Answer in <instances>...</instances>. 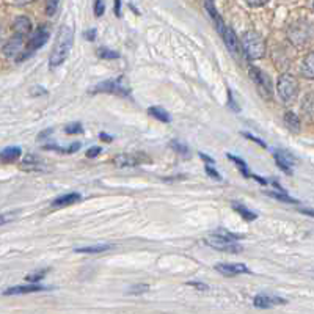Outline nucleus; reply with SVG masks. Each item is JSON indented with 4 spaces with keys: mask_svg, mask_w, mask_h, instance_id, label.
I'll list each match as a JSON object with an SVG mask.
<instances>
[{
    "mask_svg": "<svg viewBox=\"0 0 314 314\" xmlns=\"http://www.w3.org/2000/svg\"><path fill=\"white\" fill-rule=\"evenodd\" d=\"M72 41H74V30L69 25H63L60 29L58 35H57V39L54 43V49L50 52V57H49V63L52 68L55 66H60V64L66 60L68 54L71 52V47H72Z\"/></svg>",
    "mask_w": 314,
    "mask_h": 314,
    "instance_id": "obj_1",
    "label": "nucleus"
},
{
    "mask_svg": "<svg viewBox=\"0 0 314 314\" xmlns=\"http://www.w3.org/2000/svg\"><path fill=\"white\" fill-rule=\"evenodd\" d=\"M241 46L244 49V54L247 55L248 60H259L264 57L266 52V43L264 38L256 32H245L242 35Z\"/></svg>",
    "mask_w": 314,
    "mask_h": 314,
    "instance_id": "obj_2",
    "label": "nucleus"
},
{
    "mask_svg": "<svg viewBox=\"0 0 314 314\" xmlns=\"http://www.w3.org/2000/svg\"><path fill=\"white\" fill-rule=\"evenodd\" d=\"M277 91L278 96L284 104H292L297 99L298 95V82L295 81V77H292L291 74H283L278 78L277 84Z\"/></svg>",
    "mask_w": 314,
    "mask_h": 314,
    "instance_id": "obj_3",
    "label": "nucleus"
},
{
    "mask_svg": "<svg viewBox=\"0 0 314 314\" xmlns=\"http://www.w3.org/2000/svg\"><path fill=\"white\" fill-rule=\"evenodd\" d=\"M204 244L214 248V250H218V252H228V253H241L242 252V245L236 244L234 239L223 238V236L215 234V232L207 236V238L204 239Z\"/></svg>",
    "mask_w": 314,
    "mask_h": 314,
    "instance_id": "obj_4",
    "label": "nucleus"
},
{
    "mask_svg": "<svg viewBox=\"0 0 314 314\" xmlns=\"http://www.w3.org/2000/svg\"><path fill=\"white\" fill-rule=\"evenodd\" d=\"M93 93H110V95H118V96H129L130 87L126 84V78L121 75L118 78H113V81H107V82L96 85Z\"/></svg>",
    "mask_w": 314,
    "mask_h": 314,
    "instance_id": "obj_5",
    "label": "nucleus"
},
{
    "mask_svg": "<svg viewBox=\"0 0 314 314\" xmlns=\"http://www.w3.org/2000/svg\"><path fill=\"white\" fill-rule=\"evenodd\" d=\"M49 30H47V27L46 25H41V27H39L35 33H33V36L29 39V43H27V46H25V50H24V54H22V57L19 58V60H24V58H27L30 54H33L35 50H38V49H41L46 43H47V39H49Z\"/></svg>",
    "mask_w": 314,
    "mask_h": 314,
    "instance_id": "obj_6",
    "label": "nucleus"
},
{
    "mask_svg": "<svg viewBox=\"0 0 314 314\" xmlns=\"http://www.w3.org/2000/svg\"><path fill=\"white\" fill-rule=\"evenodd\" d=\"M250 77H252V81L256 84L259 93L263 95L266 99H270L272 98V84H270L269 75L264 71H261L259 68H250Z\"/></svg>",
    "mask_w": 314,
    "mask_h": 314,
    "instance_id": "obj_7",
    "label": "nucleus"
},
{
    "mask_svg": "<svg viewBox=\"0 0 314 314\" xmlns=\"http://www.w3.org/2000/svg\"><path fill=\"white\" fill-rule=\"evenodd\" d=\"M215 270L220 272L221 275H225V277H236V275L250 272L245 264H239V263H220L215 266Z\"/></svg>",
    "mask_w": 314,
    "mask_h": 314,
    "instance_id": "obj_8",
    "label": "nucleus"
},
{
    "mask_svg": "<svg viewBox=\"0 0 314 314\" xmlns=\"http://www.w3.org/2000/svg\"><path fill=\"white\" fill-rule=\"evenodd\" d=\"M24 35H18L15 33L10 41L4 46V54L10 58L19 55V52H22V47H24Z\"/></svg>",
    "mask_w": 314,
    "mask_h": 314,
    "instance_id": "obj_9",
    "label": "nucleus"
},
{
    "mask_svg": "<svg viewBox=\"0 0 314 314\" xmlns=\"http://www.w3.org/2000/svg\"><path fill=\"white\" fill-rule=\"evenodd\" d=\"M273 157H275V161H277V165L283 170L284 173H287V175L292 173V167H294L295 159H294V157L289 152H286V151H275L273 152Z\"/></svg>",
    "mask_w": 314,
    "mask_h": 314,
    "instance_id": "obj_10",
    "label": "nucleus"
},
{
    "mask_svg": "<svg viewBox=\"0 0 314 314\" xmlns=\"http://www.w3.org/2000/svg\"><path fill=\"white\" fill-rule=\"evenodd\" d=\"M220 36L223 38V41H225V44L229 49L231 54L238 55L239 52H241V41L238 39V36H236V33L232 32V29H229L228 25H226V29L223 30V33H221Z\"/></svg>",
    "mask_w": 314,
    "mask_h": 314,
    "instance_id": "obj_11",
    "label": "nucleus"
},
{
    "mask_svg": "<svg viewBox=\"0 0 314 314\" xmlns=\"http://www.w3.org/2000/svg\"><path fill=\"white\" fill-rule=\"evenodd\" d=\"M255 306L258 308H270L273 305H284L286 300L284 298H280V297H273V295H266V294H261V295H256L255 300H253Z\"/></svg>",
    "mask_w": 314,
    "mask_h": 314,
    "instance_id": "obj_12",
    "label": "nucleus"
},
{
    "mask_svg": "<svg viewBox=\"0 0 314 314\" xmlns=\"http://www.w3.org/2000/svg\"><path fill=\"white\" fill-rule=\"evenodd\" d=\"M204 7H206V10H207V13H209V16L212 18V21H214V24H215V29H217L218 33L221 35V33H223V30L226 29V24L223 22V19H221V16L218 15V11L215 10V7H214V4H212V0H206Z\"/></svg>",
    "mask_w": 314,
    "mask_h": 314,
    "instance_id": "obj_13",
    "label": "nucleus"
},
{
    "mask_svg": "<svg viewBox=\"0 0 314 314\" xmlns=\"http://www.w3.org/2000/svg\"><path fill=\"white\" fill-rule=\"evenodd\" d=\"M47 287L39 286V284H29V286H15L7 289L4 294L5 295H18V294H32V292H39V291H46Z\"/></svg>",
    "mask_w": 314,
    "mask_h": 314,
    "instance_id": "obj_14",
    "label": "nucleus"
},
{
    "mask_svg": "<svg viewBox=\"0 0 314 314\" xmlns=\"http://www.w3.org/2000/svg\"><path fill=\"white\" fill-rule=\"evenodd\" d=\"M22 151L19 146H8L5 148L2 152H0V162H4V164H13V162H16L19 157H21Z\"/></svg>",
    "mask_w": 314,
    "mask_h": 314,
    "instance_id": "obj_15",
    "label": "nucleus"
},
{
    "mask_svg": "<svg viewBox=\"0 0 314 314\" xmlns=\"http://www.w3.org/2000/svg\"><path fill=\"white\" fill-rule=\"evenodd\" d=\"M13 29H15V33L27 36V35L32 32V22H30L29 18L19 16V18L15 19V24H13Z\"/></svg>",
    "mask_w": 314,
    "mask_h": 314,
    "instance_id": "obj_16",
    "label": "nucleus"
},
{
    "mask_svg": "<svg viewBox=\"0 0 314 314\" xmlns=\"http://www.w3.org/2000/svg\"><path fill=\"white\" fill-rule=\"evenodd\" d=\"M302 74L306 78L314 81V50L305 55V58L302 61Z\"/></svg>",
    "mask_w": 314,
    "mask_h": 314,
    "instance_id": "obj_17",
    "label": "nucleus"
},
{
    "mask_svg": "<svg viewBox=\"0 0 314 314\" xmlns=\"http://www.w3.org/2000/svg\"><path fill=\"white\" fill-rule=\"evenodd\" d=\"M113 245H106V244H99V245H88V247H81L75 248V253H85V255H96V253H104L107 250H112Z\"/></svg>",
    "mask_w": 314,
    "mask_h": 314,
    "instance_id": "obj_18",
    "label": "nucleus"
},
{
    "mask_svg": "<svg viewBox=\"0 0 314 314\" xmlns=\"http://www.w3.org/2000/svg\"><path fill=\"white\" fill-rule=\"evenodd\" d=\"M284 124L291 132H300V118L294 112H286L284 113Z\"/></svg>",
    "mask_w": 314,
    "mask_h": 314,
    "instance_id": "obj_19",
    "label": "nucleus"
},
{
    "mask_svg": "<svg viewBox=\"0 0 314 314\" xmlns=\"http://www.w3.org/2000/svg\"><path fill=\"white\" fill-rule=\"evenodd\" d=\"M116 167H135L140 164V159L137 155H129V154H120L115 157Z\"/></svg>",
    "mask_w": 314,
    "mask_h": 314,
    "instance_id": "obj_20",
    "label": "nucleus"
},
{
    "mask_svg": "<svg viewBox=\"0 0 314 314\" xmlns=\"http://www.w3.org/2000/svg\"><path fill=\"white\" fill-rule=\"evenodd\" d=\"M78 200H81V195H78V193H66V195H61V196H58L57 200H54V203H52V206H55V207L69 206V204L77 203Z\"/></svg>",
    "mask_w": 314,
    "mask_h": 314,
    "instance_id": "obj_21",
    "label": "nucleus"
},
{
    "mask_svg": "<svg viewBox=\"0 0 314 314\" xmlns=\"http://www.w3.org/2000/svg\"><path fill=\"white\" fill-rule=\"evenodd\" d=\"M148 113H149L151 116H154L155 120L162 121V123H170V116H168V113H167L164 109H161V107H149V109H148Z\"/></svg>",
    "mask_w": 314,
    "mask_h": 314,
    "instance_id": "obj_22",
    "label": "nucleus"
},
{
    "mask_svg": "<svg viewBox=\"0 0 314 314\" xmlns=\"http://www.w3.org/2000/svg\"><path fill=\"white\" fill-rule=\"evenodd\" d=\"M267 195L272 196V198H275V200H278V201H283V203H289V204H297L298 203L297 200L292 198V196L286 195L284 190H280V192H267Z\"/></svg>",
    "mask_w": 314,
    "mask_h": 314,
    "instance_id": "obj_23",
    "label": "nucleus"
},
{
    "mask_svg": "<svg viewBox=\"0 0 314 314\" xmlns=\"http://www.w3.org/2000/svg\"><path fill=\"white\" fill-rule=\"evenodd\" d=\"M232 209L236 212H239L245 220H248V221H252V220H255L258 215L255 214V212H252V211H248V209L245 207V206H241V204H238V203H234L232 204Z\"/></svg>",
    "mask_w": 314,
    "mask_h": 314,
    "instance_id": "obj_24",
    "label": "nucleus"
},
{
    "mask_svg": "<svg viewBox=\"0 0 314 314\" xmlns=\"http://www.w3.org/2000/svg\"><path fill=\"white\" fill-rule=\"evenodd\" d=\"M22 167H24V168H30V170H32V168H33V170H39V168H41V161H39L38 157L29 154V155L22 161Z\"/></svg>",
    "mask_w": 314,
    "mask_h": 314,
    "instance_id": "obj_25",
    "label": "nucleus"
},
{
    "mask_svg": "<svg viewBox=\"0 0 314 314\" xmlns=\"http://www.w3.org/2000/svg\"><path fill=\"white\" fill-rule=\"evenodd\" d=\"M98 57L106 58V60H115V58H120V54H118L116 50H112V49H107V47H101V49H98Z\"/></svg>",
    "mask_w": 314,
    "mask_h": 314,
    "instance_id": "obj_26",
    "label": "nucleus"
},
{
    "mask_svg": "<svg viewBox=\"0 0 314 314\" xmlns=\"http://www.w3.org/2000/svg\"><path fill=\"white\" fill-rule=\"evenodd\" d=\"M228 159H229V161H232L236 165H238V168H239L241 172L244 173V176H245V178H250V173H248V170H247V164H245L244 161H241L239 157L231 155V154H228Z\"/></svg>",
    "mask_w": 314,
    "mask_h": 314,
    "instance_id": "obj_27",
    "label": "nucleus"
},
{
    "mask_svg": "<svg viewBox=\"0 0 314 314\" xmlns=\"http://www.w3.org/2000/svg\"><path fill=\"white\" fill-rule=\"evenodd\" d=\"M60 7V0H47L46 4V15L47 16H54L55 13L58 11Z\"/></svg>",
    "mask_w": 314,
    "mask_h": 314,
    "instance_id": "obj_28",
    "label": "nucleus"
},
{
    "mask_svg": "<svg viewBox=\"0 0 314 314\" xmlns=\"http://www.w3.org/2000/svg\"><path fill=\"white\" fill-rule=\"evenodd\" d=\"M64 132H66L68 135L82 134L84 132V127H82V124H78V123H72V124H68L66 127H64Z\"/></svg>",
    "mask_w": 314,
    "mask_h": 314,
    "instance_id": "obj_29",
    "label": "nucleus"
},
{
    "mask_svg": "<svg viewBox=\"0 0 314 314\" xmlns=\"http://www.w3.org/2000/svg\"><path fill=\"white\" fill-rule=\"evenodd\" d=\"M47 273V270H41V272H36V273H30V275H27V277H25V280L27 281H30V283H36V281H39L41 278H44V275Z\"/></svg>",
    "mask_w": 314,
    "mask_h": 314,
    "instance_id": "obj_30",
    "label": "nucleus"
},
{
    "mask_svg": "<svg viewBox=\"0 0 314 314\" xmlns=\"http://www.w3.org/2000/svg\"><path fill=\"white\" fill-rule=\"evenodd\" d=\"M172 148H173L175 151L181 152V154H184V155L189 152L187 146H186V145H182V143H181V141H178V140H173V141H172Z\"/></svg>",
    "mask_w": 314,
    "mask_h": 314,
    "instance_id": "obj_31",
    "label": "nucleus"
},
{
    "mask_svg": "<svg viewBox=\"0 0 314 314\" xmlns=\"http://www.w3.org/2000/svg\"><path fill=\"white\" fill-rule=\"evenodd\" d=\"M215 234H220V236H223V238H228V239H234V241H238V239H242V238H244L242 234H234V232H228V231H223V229L215 231Z\"/></svg>",
    "mask_w": 314,
    "mask_h": 314,
    "instance_id": "obj_32",
    "label": "nucleus"
},
{
    "mask_svg": "<svg viewBox=\"0 0 314 314\" xmlns=\"http://www.w3.org/2000/svg\"><path fill=\"white\" fill-rule=\"evenodd\" d=\"M104 11H106V5H104V2L102 0H96L95 2V15L99 18V16L104 15Z\"/></svg>",
    "mask_w": 314,
    "mask_h": 314,
    "instance_id": "obj_33",
    "label": "nucleus"
},
{
    "mask_svg": "<svg viewBox=\"0 0 314 314\" xmlns=\"http://www.w3.org/2000/svg\"><path fill=\"white\" fill-rule=\"evenodd\" d=\"M149 289V286L148 284H138L135 287H130V294H141V292H146Z\"/></svg>",
    "mask_w": 314,
    "mask_h": 314,
    "instance_id": "obj_34",
    "label": "nucleus"
},
{
    "mask_svg": "<svg viewBox=\"0 0 314 314\" xmlns=\"http://www.w3.org/2000/svg\"><path fill=\"white\" fill-rule=\"evenodd\" d=\"M84 38L87 39V41H95V39H96V30H95V29L87 30V32L84 33Z\"/></svg>",
    "mask_w": 314,
    "mask_h": 314,
    "instance_id": "obj_35",
    "label": "nucleus"
},
{
    "mask_svg": "<svg viewBox=\"0 0 314 314\" xmlns=\"http://www.w3.org/2000/svg\"><path fill=\"white\" fill-rule=\"evenodd\" d=\"M245 2L250 7H263L269 2V0H245Z\"/></svg>",
    "mask_w": 314,
    "mask_h": 314,
    "instance_id": "obj_36",
    "label": "nucleus"
},
{
    "mask_svg": "<svg viewBox=\"0 0 314 314\" xmlns=\"http://www.w3.org/2000/svg\"><path fill=\"white\" fill-rule=\"evenodd\" d=\"M206 173H207L209 176H212L214 179H217V181H220V179H221V176L215 172V170H212L211 167H209V165L206 167Z\"/></svg>",
    "mask_w": 314,
    "mask_h": 314,
    "instance_id": "obj_37",
    "label": "nucleus"
},
{
    "mask_svg": "<svg viewBox=\"0 0 314 314\" xmlns=\"http://www.w3.org/2000/svg\"><path fill=\"white\" fill-rule=\"evenodd\" d=\"M189 286H193V287H196V289H200V291H207L209 287H207V284H203V283H196V281H190V283H187Z\"/></svg>",
    "mask_w": 314,
    "mask_h": 314,
    "instance_id": "obj_38",
    "label": "nucleus"
},
{
    "mask_svg": "<svg viewBox=\"0 0 314 314\" xmlns=\"http://www.w3.org/2000/svg\"><path fill=\"white\" fill-rule=\"evenodd\" d=\"M78 149H81V143H72V145H71L69 148L64 149V152H66V154H72V152H75V151H78Z\"/></svg>",
    "mask_w": 314,
    "mask_h": 314,
    "instance_id": "obj_39",
    "label": "nucleus"
},
{
    "mask_svg": "<svg viewBox=\"0 0 314 314\" xmlns=\"http://www.w3.org/2000/svg\"><path fill=\"white\" fill-rule=\"evenodd\" d=\"M99 152H101V148L99 146H95V148H90L87 151V155L88 157H96V155H99Z\"/></svg>",
    "mask_w": 314,
    "mask_h": 314,
    "instance_id": "obj_40",
    "label": "nucleus"
},
{
    "mask_svg": "<svg viewBox=\"0 0 314 314\" xmlns=\"http://www.w3.org/2000/svg\"><path fill=\"white\" fill-rule=\"evenodd\" d=\"M115 15L121 16V0H115Z\"/></svg>",
    "mask_w": 314,
    "mask_h": 314,
    "instance_id": "obj_41",
    "label": "nucleus"
},
{
    "mask_svg": "<svg viewBox=\"0 0 314 314\" xmlns=\"http://www.w3.org/2000/svg\"><path fill=\"white\" fill-rule=\"evenodd\" d=\"M245 137H247V138H250V140H253V141H256V143H259V145L263 146V148H266V143H263L259 138H256V137H253V135H250V134H245Z\"/></svg>",
    "mask_w": 314,
    "mask_h": 314,
    "instance_id": "obj_42",
    "label": "nucleus"
},
{
    "mask_svg": "<svg viewBox=\"0 0 314 314\" xmlns=\"http://www.w3.org/2000/svg\"><path fill=\"white\" fill-rule=\"evenodd\" d=\"M52 132H54V129H47V130H44V132H43V134H39V135H38V138H39V140H41V138H44V137L50 135Z\"/></svg>",
    "mask_w": 314,
    "mask_h": 314,
    "instance_id": "obj_43",
    "label": "nucleus"
},
{
    "mask_svg": "<svg viewBox=\"0 0 314 314\" xmlns=\"http://www.w3.org/2000/svg\"><path fill=\"white\" fill-rule=\"evenodd\" d=\"M11 217H7V215H0V225H5L7 221H10Z\"/></svg>",
    "mask_w": 314,
    "mask_h": 314,
    "instance_id": "obj_44",
    "label": "nucleus"
},
{
    "mask_svg": "<svg viewBox=\"0 0 314 314\" xmlns=\"http://www.w3.org/2000/svg\"><path fill=\"white\" fill-rule=\"evenodd\" d=\"M300 212H303V214H308V215L314 217V211H312V209H300Z\"/></svg>",
    "mask_w": 314,
    "mask_h": 314,
    "instance_id": "obj_45",
    "label": "nucleus"
},
{
    "mask_svg": "<svg viewBox=\"0 0 314 314\" xmlns=\"http://www.w3.org/2000/svg\"><path fill=\"white\" fill-rule=\"evenodd\" d=\"M32 2H35V0H16L18 5H27V4H32Z\"/></svg>",
    "mask_w": 314,
    "mask_h": 314,
    "instance_id": "obj_46",
    "label": "nucleus"
},
{
    "mask_svg": "<svg viewBox=\"0 0 314 314\" xmlns=\"http://www.w3.org/2000/svg\"><path fill=\"white\" fill-rule=\"evenodd\" d=\"M99 137L102 138V141H107V143H110V141H112V137H109L107 134H101Z\"/></svg>",
    "mask_w": 314,
    "mask_h": 314,
    "instance_id": "obj_47",
    "label": "nucleus"
},
{
    "mask_svg": "<svg viewBox=\"0 0 314 314\" xmlns=\"http://www.w3.org/2000/svg\"><path fill=\"white\" fill-rule=\"evenodd\" d=\"M200 157H201V159H204V161H207L209 164H212V159H211V157H207V155H204V154H200Z\"/></svg>",
    "mask_w": 314,
    "mask_h": 314,
    "instance_id": "obj_48",
    "label": "nucleus"
},
{
    "mask_svg": "<svg viewBox=\"0 0 314 314\" xmlns=\"http://www.w3.org/2000/svg\"><path fill=\"white\" fill-rule=\"evenodd\" d=\"M0 43H2V29H0Z\"/></svg>",
    "mask_w": 314,
    "mask_h": 314,
    "instance_id": "obj_49",
    "label": "nucleus"
}]
</instances>
